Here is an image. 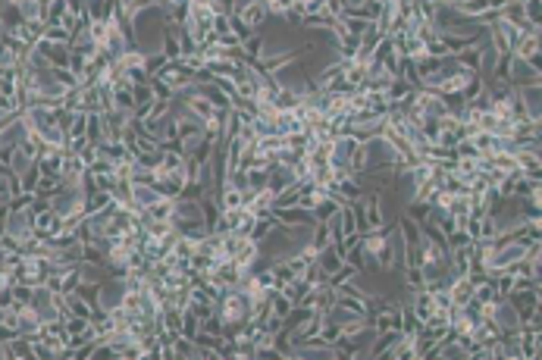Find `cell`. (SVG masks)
Listing matches in <instances>:
<instances>
[{
	"instance_id": "6da1fadb",
	"label": "cell",
	"mask_w": 542,
	"mask_h": 360,
	"mask_svg": "<svg viewBox=\"0 0 542 360\" xmlns=\"http://www.w3.org/2000/svg\"><path fill=\"white\" fill-rule=\"evenodd\" d=\"M508 85H511V88H523V85H542L539 69H533V66H530L523 57H517V54H511V63H508Z\"/></svg>"
},
{
	"instance_id": "277c9868",
	"label": "cell",
	"mask_w": 542,
	"mask_h": 360,
	"mask_svg": "<svg viewBox=\"0 0 542 360\" xmlns=\"http://www.w3.org/2000/svg\"><path fill=\"white\" fill-rule=\"evenodd\" d=\"M263 3H267V13L276 16V19H282L289 10L298 7V0H263Z\"/></svg>"
},
{
	"instance_id": "5b68a950",
	"label": "cell",
	"mask_w": 542,
	"mask_h": 360,
	"mask_svg": "<svg viewBox=\"0 0 542 360\" xmlns=\"http://www.w3.org/2000/svg\"><path fill=\"white\" fill-rule=\"evenodd\" d=\"M523 16H527V22L542 25V0H523Z\"/></svg>"
},
{
	"instance_id": "7a4b0ae2",
	"label": "cell",
	"mask_w": 542,
	"mask_h": 360,
	"mask_svg": "<svg viewBox=\"0 0 542 360\" xmlns=\"http://www.w3.org/2000/svg\"><path fill=\"white\" fill-rule=\"evenodd\" d=\"M232 16H239L248 29H254V32H261L263 25H267V19H270L267 3H263V0H248V3H241L239 10H232Z\"/></svg>"
},
{
	"instance_id": "3957f363",
	"label": "cell",
	"mask_w": 542,
	"mask_h": 360,
	"mask_svg": "<svg viewBox=\"0 0 542 360\" xmlns=\"http://www.w3.org/2000/svg\"><path fill=\"white\" fill-rule=\"evenodd\" d=\"M342 263H345V257H342V247L332 245V241H329L326 247H320V251H317V267L323 269L326 275H332L338 267H342Z\"/></svg>"
}]
</instances>
